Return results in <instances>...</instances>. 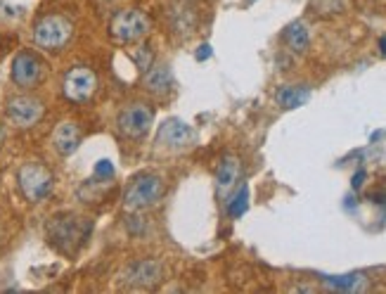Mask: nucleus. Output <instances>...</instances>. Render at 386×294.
<instances>
[{
    "instance_id": "nucleus-1",
    "label": "nucleus",
    "mask_w": 386,
    "mask_h": 294,
    "mask_svg": "<svg viewBox=\"0 0 386 294\" xmlns=\"http://www.w3.org/2000/svg\"><path fill=\"white\" fill-rule=\"evenodd\" d=\"M90 228L92 225L88 218L74 216V213H62V216H55L48 223V240L59 252L74 254L85 242V237L90 235Z\"/></svg>"
},
{
    "instance_id": "nucleus-2",
    "label": "nucleus",
    "mask_w": 386,
    "mask_h": 294,
    "mask_svg": "<svg viewBox=\"0 0 386 294\" xmlns=\"http://www.w3.org/2000/svg\"><path fill=\"white\" fill-rule=\"evenodd\" d=\"M166 183L157 173H140L131 180V185L123 192V206L128 211H143L150 206L159 204V199L164 197Z\"/></svg>"
},
{
    "instance_id": "nucleus-3",
    "label": "nucleus",
    "mask_w": 386,
    "mask_h": 294,
    "mask_svg": "<svg viewBox=\"0 0 386 294\" xmlns=\"http://www.w3.org/2000/svg\"><path fill=\"white\" fill-rule=\"evenodd\" d=\"M71 36H74V24L62 15H48L33 26V43L50 52L62 50L71 41Z\"/></svg>"
},
{
    "instance_id": "nucleus-4",
    "label": "nucleus",
    "mask_w": 386,
    "mask_h": 294,
    "mask_svg": "<svg viewBox=\"0 0 386 294\" xmlns=\"http://www.w3.org/2000/svg\"><path fill=\"white\" fill-rule=\"evenodd\" d=\"M17 183H19L22 195L29 199V202L38 204L52 192V183H55V178H52L48 166H43L38 162H29L17 171Z\"/></svg>"
},
{
    "instance_id": "nucleus-5",
    "label": "nucleus",
    "mask_w": 386,
    "mask_h": 294,
    "mask_svg": "<svg viewBox=\"0 0 386 294\" xmlns=\"http://www.w3.org/2000/svg\"><path fill=\"white\" fill-rule=\"evenodd\" d=\"M109 31L116 43H138L150 33V17L143 10H121L111 19Z\"/></svg>"
},
{
    "instance_id": "nucleus-6",
    "label": "nucleus",
    "mask_w": 386,
    "mask_h": 294,
    "mask_svg": "<svg viewBox=\"0 0 386 294\" xmlns=\"http://www.w3.org/2000/svg\"><path fill=\"white\" fill-rule=\"evenodd\" d=\"M155 124V110L147 102H133L126 105L116 117V129L121 136L140 140L145 138Z\"/></svg>"
},
{
    "instance_id": "nucleus-7",
    "label": "nucleus",
    "mask_w": 386,
    "mask_h": 294,
    "mask_svg": "<svg viewBox=\"0 0 386 294\" xmlns=\"http://www.w3.org/2000/svg\"><path fill=\"white\" fill-rule=\"evenodd\" d=\"M95 90H97V76L88 66H74V69L64 74L62 93L71 102H85V100L95 95Z\"/></svg>"
},
{
    "instance_id": "nucleus-8",
    "label": "nucleus",
    "mask_w": 386,
    "mask_h": 294,
    "mask_svg": "<svg viewBox=\"0 0 386 294\" xmlns=\"http://www.w3.org/2000/svg\"><path fill=\"white\" fill-rule=\"evenodd\" d=\"M5 112H8V119L17 129H31V126H36L43 119L45 107L41 100L33 95H15L8 100Z\"/></svg>"
},
{
    "instance_id": "nucleus-9",
    "label": "nucleus",
    "mask_w": 386,
    "mask_h": 294,
    "mask_svg": "<svg viewBox=\"0 0 386 294\" xmlns=\"http://www.w3.org/2000/svg\"><path fill=\"white\" fill-rule=\"evenodd\" d=\"M45 76V64L33 52L22 50L12 59V81L19 88H36Z\"/></svg>"
},
{
    "instance_id": "nucleus-10",
    "label": "nucleus",
    "mask_w": 386,
    "mask_h": 294,
    "mask_svg": "<svg viewBox=\"0 0 386 294\" xmlns=\"http://www.w3.org/2000/svg\"><path fill=\"white\" fill-rule=\"evenodd\" d=\"M123 283L128 287H138V290H150V287H155L159 280L164 278V269L162 264L157 261H135L131 264L128 269L121 273Z\"/></svg>"
},
{
    "instance_id": "nucleus-11",
    "label": "nucleus",
    "mask_w": 386,
    "mask_h": 294,
    "mask_svg": "<svg viewBox=\"0 0 386 294\" xmlns=\"http://www.w3.org/2000/svg\"><path fill=\"white\" fill-rule=\"evenodd\" d=\"M169 22L171 29L178 33V36H190L197 26V12L190 5V0H176V3L169 8Z\"/></svg>"
},
{
    "instance_id": "nucleus-12",
    "label": "nucleus",
    "mask_w": 386,
    "mask_h": 294,
    "mask_svg": "<svg viewBox=\"0 0 386 294\" xmlns=\"http://www.w3.org/2000/svg\"><path fill=\"white\" fill-rule=\"evenodd\" d=\"M52 145H55L57 155L62 157H69L74 155L78 150V145H81V129H78V124L74 122H62L52 133Z\"/></svg>"
},
{
    "instance_id": "nucleus-13",
    "label": "nucleus",
    "mask_w": 386,
    "mask_h": 294,
    "mask_svg": "<svg viewBox=\"0 0 386 294\" xmlns=\"http://www.w3.org/2000/svg\"><path fill=\"white\" fill-rule=\"evenodd\" d=\"M192 138H195L192 136V129L188 124L178 122V119H171V122H166L159 129V143H164L171 150H183V147L192 143Z\"/></svg>"
},
{
    "instance_id": "nucleus-14",
    "label": "nucleus",
    "mask_w": 386,
    "mask_h": 294,
    "mask_svg": "<svg viewBox=\"0 0 386 294\" xmlns=\"http://www.w3.org/2000/svg\"><path fill=\"white\" fill-rule=\"evenodd\" d=\"M145 88L155 95H166L173 88V74L169 64H150L147 74H145Z\"/></svg>"
},
{
    "instance_id": "nucleus-15",
    "label": "nucleus",
    "mask_w": 386,
    "mask_h": 294,
    "mask_svg": "<svg viewBox=\"0 0 386 294\" xmlns=\"http://www.w3.org/2000/svg\"><path fill=\"white\" fill-rule=\"evenodd\" d=\"M239 178V162L235 157H225L221 166H218V173H216V188H218V195L221 197H228L230 190L235 188Z\"/></svg>"
},
{
    "instance_id": "nucleus-16",
    "label": "nucleus",
    "mask_w": 386,
    "mask_h": 294,
    "mask_svg": "<svg viewBox=\"0 0 386 294\" xmlns=\"http://www.w3.org/2000/svg\"><path fill=\"white\" fill-rule=\"evenodd\" d=\"M308 98H310V90L306 88V86H282V88H277L275 93V100L284 110H296V107H301Z\"/></svg>"
},
{
    "instance_id": "nucleus-17",
    "label": "nucleus",
    "mask_w": 386,
    "mask_h": 294,
    "mask_svg": "<svg viewBox=\"0 0 386 294\" xmlns=\"http://www.w3.org/2000/svg\"><path fill=\"white\" fill-rule=\"evenodd\" d=\"M322 280L334 290L342 292H361L365 287V276L363 273H346V276H322Z\"/></svg>"
},
{
    "instance_id": "nucleus-18",
    "label": "nucleus",
    "mask_w": 386,
    "mask_h": 294,
    "mask_svg": "<svg viewBox=\"0 0 386 294\" xmlns=\"http://www.w3.org/2000/svg\"><path fill=\"white\" fill-rule=\"evenodd\" d=\"M284 41L294 52H303L308 48V29H306L303 22H291L287 29H284Z\"/></svg>"
},
{
    "instance_id": "nucleus-19",
    "label": "nucleus",
    "mask_w": 386,
    "mask_h": 294,
    "mask_svg": "<svg viewBox=\"0 0 386 294\" xmlns=\"http://www.w3.org/2000/svg\"><path fill=\"white\" fill-rule=\"evenodd\" d=\"M247 206H249V188L247 185H242L237 195L228 202V213L232 218H239L244 211H247Z\"/></svg>"
},
{
    "instance_id": "nucleus-20",
    "label": "nucleus",
    "mask_w": 386,
    "mask_h": 294,
    "mask_svg": "<svg viewBox=\"0 0 386 294\" xmlns=\"http://www.w3.org/2000/svg\"><path fill=\"white\" fill-rule=\"evenodd\" d=\"M114 176V166L107 159H102V162H97L95 166V178H111Z\"/></svg>"
},
{
    "instance_id": "nucleus-21",
    "label": "nucleus",
    "mask_w": 386,
    "mask_h": 294,
    "mask_svg": "<svg viewBox=\"0 0 386 294\" xmlns=\"http://www.w3.org/2000/svg\"><path fill=\"white\" fill-rule=\"evenodd\" d=\"M363 180H365V171H358L356 176H354V188H356V190L363 185Z\"/></svg>"
},
{
    "instance_id": "nucleus-22",
    "label": "nucleus",
    "mask_w": 386,
    "mask_h": 294,
    "mask_svg": "<svg viewBox=\"0 0 386 294\" xmlns=\"http://www.w3.org/2000/svg\"><path fill=\"white\" fill-rule=\"evenodd\" d=\"M211 55V48L209 45H202V48H199V52H197V59H206Z\"/></svg>"
},
{
    "instance_id": "nucleus-23",
    "label": "nucleus",
    "mask_w": 386,
    "mask_h": 294,
    "mask_svg": "<svg viewBox=\"0 0 386 294\" xmlns=\"http://www.w3.org/2000/svg\"><path fill=\"white\" fill-rule=\"evenodd\" d=\"M379 50H382V55L386 57V36L379 38Z\"/></svg>"
},
{
    "instance_id": "nucleus-24",
    "label": "nucleus",
    "mask_w": 386,
    "mask_h": 294,
    "mask_svg": "<svg viewBox=\"0 0 386 294\" xmlns=\"http://www.w3.org/2000/svg\"><path fill=\"white\" fill-rule=\"evenodd\" d=\"M3 143H5V129L0 126V147H3Z\"/></svg>"
}]
</instances>
